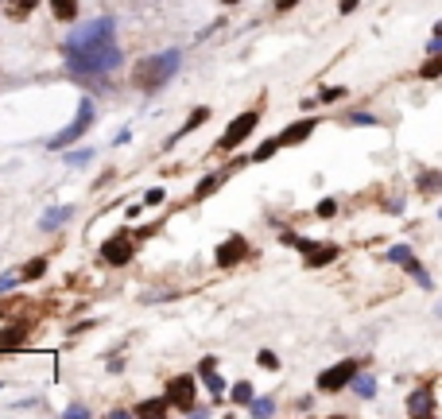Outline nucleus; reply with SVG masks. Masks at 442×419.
Wrapping results in <instances>:
<instances>
[{"label":"nucleus","instance_id":"obj_1","mask_svg":"<svg viewBox=\"0 0 442 419\" xmlns=\"http://www.w3.org/2000/svg\"><path fill=\"white\" fill-rule=\"evenodd\" d=\"M67 67L85 78H101L120 67V47H117V35H113V20L97 16L67 35Z\"/></svg>","mask_w":442,"mask_h":419},{"label":"nucleus","instance_id":"obj_2","mask_svg":"<svg viewBox=\"0 0 442 419\" xmlns=\"http://www.w3.org/2000/svg\"><path fill=\"white\" fill-rule=\"evenodd\" d=\"M179 62H183V55L179 50H163V55H156V59H144L140 67H136V85L140 90H159L163 82H171V74L179 70Z\"/></svg>","mask_w":442,"mask_h":419},{"label":"nucleus","instance_id":"obj_3","mask_svg":"<svg viewBox=\"0 0 442 419\" xmlns=\"http://www.w3.org/2000/svg\"><path fill=\"white\" fill-rule=\"evenodd\" d=\"M90 125H93V101H90V97H82V101H78V117L70 121V128H62V132L55 136V140H50V148H55V151H62L67 144H74V140H78V136H82Z\"/></svg>","mask_w":442,"mask_h":419},{"label":"nucleus","instance_id":"obj_4","mask_svg":"<svg viewBox=\"0 0 442 419\" xmlns=\"http://www.w3.org/2000/svg\"><path fill=\"white\" fill-rule=\"evenodd\" d=\"M256 113H241V117L233 121V125L226 128V136H221V140H217V148L221 151H229V148H237V144L244 140V136H252V128H256Z\"/></svg>","mask_w":442,"mask_h":419},{"label":"nucleus","instance_id":"obj_5","mask_svg":"<svg viewBox=\"0 0 442 419\" xmlns=\"http://www.w3.org/2000/svg\"><path fill=\"white\" fill-rule=\"evenodd\" d=\"M353 377H357V365H353V361H338L334 369H326L322 377H318V388H322V392H338V388L350 385Z\"/></svg>","mask_w":442,"mask_h":419},{"label":"nucleus","instance_id":"obj_6","mask_svg":"<svg viewBox=\"0 0 442 419\" xmlns=\"http://www.w3.org/2000/svg\"><path fill=\"white\" fill-rule=\"evenodd\" d=\"M101 256H105L109 264H128V260H132V241H128V233L109 237L105 249H101Z\"/></svg>","mask_w":442,"mask_h":419},{"label":"nucleus","instance_id":"obj_7","mask_svg":"<svg viewBox=\"0 0 442 419\" xmlns=\"http://www.w3.org/2000/svg\"><path fill=\"white\" fill-rule=\"evenodd\" d=\"M167 400H171V404H179L183 411H191V408H194V380H191V377H179V380H171V388H167Z\"/></svg>","mask_w":442,"mask_h":419},{"label":"nucleus","instance_id":"obj_8","mask_svg":"<svg viewBox=\"0 0 442 419\" xmlns=\"http://www.w3.org/2000/svg\"><path fill=\"white\" fill-rule=\"evenodd\" d=\"M244 252H249L244 237H229V241L221 245V249H217V264H221V268H229V264H237V260H241Z\"/></svg>","mask_w":442,"mask_h":419},{"label":"nucleus","instance_id":"obj_9","mask_svg":"<svg viewBox=\"0 0 442 419\" xmlns=\"http://www.w3.org/2000/svg\"><path fill=\"white\" fill-rule=\"evenodd\" d=\"M408 411H411V415H431V411H434V404H431V388H419V392H411Z\"/></svg>","mask_w":442,"mask_h":419},{"label":"nucleus","instance_id":"obj_10","mask_svg":"<svg viewBox=\"0 0 442 419\" xmlns=\"http://www.w3.org/2000/svg\"><path fill=\"white\" fill-rule=\"evenodd\" d=\"M310 128H315V121H299V125H291L284 136H275V140H279V148H284V144H299L310 136Z\"/></svg>","mask_w":442,"mask_h":419},{"label":"nucleus","instance_id":"obj_11","mask_svg":"<svg viewBox=\"0 0 442 419\" xmlns=\"http://www.w3.org/2000/svg\"><path fill=\"white\" fill-rule=\"evenodd\" d=\"M334 256H338L334 245H326V249H307V264L310 268H322V264H330Z\"/></svg>","mask_w":442,"mask_h":419},{"label":"nucleus","instance_id":"obj_12","mask_svg":"<svg viewBox=\"0 0 442 419\" xmlns=\"http://www.w3.org/2000/svg\"><path fill=\"white\" fill-rule=\"evenodd\" d=\"M74 214V210H67V206H59V210H47V218L39 221L43 229H59V226H67V218Z\"/></svg>","mask_w":442,"mask_h":419},{"label":"nucleus","instance_id":"obj_13","mask_svg":"<svg viewBox=\"0 0 442 419\" xmlns=\"http://www.w3.org/2000/svg\"><path fill=\"white\" fill-rule=\"evenodd\" d=\"M202 380H206L209 392H221V388H226V380L214 373V361H202Z\"/></svg>","mask_w":442,"mask_h":419},{"label":"nucleus","instance_id":"obj_14","mask_svg":"<svg viewBox=\"0 0 442 419\" xmlns=\"http://www.w3.org/2000/svg\"><path fill=\"white\" fill-rule=\"evenodd\" d=\"M50 12L59 20H74L78 16V0H50Z\"/></svg>","mask_w":442,"mask_h":419},{"label":"nucleus","instance_id":"obj_15","mask_svg":"<svg viewBox=\"0 0 442 419\" xmlns=\"http://www.w3.org/2000/svg\"><path fill=\"white\" fill-rule=\"evenodd\" d=\"M353 388H357V396H365V400H368V396L376 392V380L365 377V373H357V377H353Z\"/></svg>","mask_w":442,"mask_h":419},{"label":"nucleus","instance_id":"obj_16","mask_svg":"<svg viewBox=\"0 0 442 419\" xmlns=\"http://www.w3.org/2000/svg\"><path fill=\"white\" fill-rule=\"evenodd\" d=\"M206 117H209V113H206V109H194V113H191V121H186V125H183V128H179V136L194 132V128H198V125H202V121H206ZM179 136H175V140H179Z\"/></svg>","mask_w":442,"mask_h":419},{"label":"nucleus","instance_id":"obj_17","mask_svg":"<svg viewBox=\"0 0 442 419\" xmlns=\"http://www.w3.org/2000/svg\"><path fill=\"white\" fill-rule=\"evenodd\" d=\"M20 342H24V330H20V327L4 330V338H0V345H4V350H12V345H20Z\"/></svg>","mask_w":442,"mask_h":419},{"label":"nucleus","instance_id":"obj_18","mask_svg":"<svg viewBox=\"0 0 442 419\" xmlns=\"http://www.w3.org/2000/svg\"><path fill=\"white\" fill-rule=\"evenodd\" d=\"M388 260H396V264H408V260H411V249H408V245H392V249H388Z\"/></svg>","mask_w":442,"mask_h":419},{"label":"nucleus","instance_id":"obj_19","mask_svg":"<svg viewBox=\"0 0 442 419\" xmlns=\"http://www.w3.org/2000/svg\"><path fill=\"white\" fill-rule=\"evenodd\" d=\"M43 272H47V260H32V264L24 268V280H39Z\"/></svg>","mask_w":442,"mask_h":419},{"label":"nucleus","instance_id":"obj_20","mask_svg":"<svg viewBox=\"0 0 442 419\" xmlns=\"http://www.w3.org/2000/svg\"><path fill=\"white\" fill-rule=\"evenodd\" d=\"M275 411V404L268 400V396H260V400H252V415H272Z\"/></svg>","mask_w":442,"mask_h":419},{"label":"nucleus","instance_id":"obj_21","mask_svg":"<svg viewBox=\"0 0 442 419\" xmlns=\"http://www.w3.org/2000/svg\"><path fill=\"white\" fill-rule=\"evenodd\" d=\"M233 400L237 404H252V385H244V380H241V385L233 388Z\"/></svg>","mask_w":442,"mask_h":419},{"label":"nucleus","instance_id":"obj_22","mask_svg":"<svg viewBox=\"0 0 442 419\" xmlns=\"http://www.w3.org/2000/svg\"><path fill=\"white\" fill-rule=\"evenodd\" d=\"M334 214H338V202L334 198H322V202H318V218H334Z\"/></svg>","mask_w":442,"mask_h":419},{"label":"nucleus","instance_id":"obj_23","mask_svg":"<svg viewBox=\"0 0 442 419\" xmlns=\"http://www.w3.org/2000/svg\"><path fill=\"white\" fill-rule=\"evenodd\" d=\"M221 179H226V175H209L206 183L198 186V198H202V194H209V191H217V186H221Z\"/></svg>","mask_w":442,"mask_h":419},{"label":"nucleus","instance_id":"obj_24","mask_svg":"<svg viewBox=\"0 0 442 419\" xmlns=\"http://www.w3.org/2000/svg\"><path fill=\"white\" fill-rule=\"evenodd\" d=\"M419 74H423V78H438L442 74V59H431L423 70H419Z\"/></svg>","mask_w":442,"mask_h":419},{"label":"nucleus","instance_id":"obj_25","mask_svg":"<svg viewBox=\"0 0 442 419\" xmlns=\"http://www.w3.org/2000/svg\"><path fill=\"white\" fill-rule=\"evenodd\" d=\"M16 280H24V272H4V276H0V291H8Z\"/></svg>","mask_w":442,"mask_h":419},{"label":"nucleus","instance_id":"obj_26","mask_svg":"<svg viewBox=\"0 0 442 419\" xmlns=\"http://www.w3.org/2000/svg\"><path fill=\"white\" fill-rule=\"evenodd\" d=\"M67 163H70V167H78V163H90V148H85V151H70Z\"/></svg>","mask_w":442,"mask_h":419},{"label":"nucleus","instance_id":"obj_27","mask_svg":"<svg viewBox=\"0 0 442 419\" xmlns=\"http://www.w3.org/2000/svg\"><path fill=\"white\" fill-rule=\"evenodd\" d=\"M167 404H171V400H167ZM167 404H144L140 411H144V415H163V411H167Z\"/></svg>","mask_w":442,"mask_h":419},{"label":"nucleus","instance_id":"obj_28","mask_svg":"<svg viewBox=\"0 0 442 419\" xmlns=\"http://www.w3.org/2000/svg\"><path fill=\"white\" fill-rule=\"evenodd\" d=\"M350 125H376V117H368V113H353Z\"/></svg>","mask_w":442,"mask_h":419},{"label":"nucleus","instance_id":"obj_29","mask_svg":"<svg viewBox=\"0 0 442 419\" xmlns=\"http://www.w3.org/2000/svg\"><path fill=\"white\" fill-rule=\"evenodd\" d=\"M342 93H345V90H338V85H330V90H322V93H318V97H322V101H338V97H342Z\"/></svg>","mask_w":442,"mask_h":419},{"label":"nucleus","instance_id":"obj_30","mask_svg":"<svg viewBox=\"0 0 442 419\" xmlns=\"http://www.w3.org/2000/svg\"><path fill=\"white\" fill-rule=\"evenodd\" d=\"M260 365H268V369H275V365H279V361H275V353L260 350Z\"/></svg>","mask_w":442,"mask_h":419},{"label":"nucleus","instance_id":"obj_31","mask_svg":"<svg viewBox=\"0 0 442 419\" xmlns=\"http://www.w3.org/2000/svg\"><path fill=\"white\" fill-rule=\"evenodd\" d=\"M357 8V0H342V12H353Z\"/></svg>","mask_w":442,"mask_h":419},{"label":"nucleus","instance_id":"obj_32","mask_svg":"<svg viewBox=\"0 0 442 419\" xmlns=\"http://www.w3.org/2000/svg\"><path fill=\"white\" fill-rule=\"evenodd\" d=\"M291 4H295V0H279V8H291Z\"/></svg>","mask_w":442,"mask_h":419},{"label":"nucleus","instance_id":"obj_33","mask_svg":"<svg viewBox=\"0 0 442 419\" xmlns=\"http://www.w3.org/2000/svg\"><path fill=\"white\" fill-rule=\"evenodd\" d=\"M434 32H438V35H442V24H438V27H434Z\"/></svg>","mask_w":442,"mask_h":419},{"label":"nucleus","instance_id":"obj_34","mask_svg":"<svg viewBox=\"0 0 442 419\" xmlns=\"http://www.w3.org/2000/svg\"><path fill=\"white\" fill-rule=\"evenodd\" d=\"M226 4H237V0H226Z\"/></svg>","mask_w":442,"mask_h":419},{"label":"nucleus","instance_id":"obj_35","mask_svg":"<svg viewBox=\"0 0 442 419\" xmlns=\"http://www.w3.org/2000/svg\"><path fill=\"white\" fill-rule=\"evenodd\" d=\"M438 315H442V307H438Z\"/></svg>","mask_w":442,"mask_h":419}]
</instances>
